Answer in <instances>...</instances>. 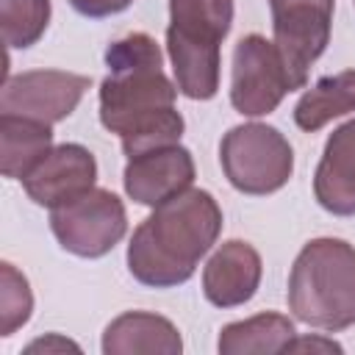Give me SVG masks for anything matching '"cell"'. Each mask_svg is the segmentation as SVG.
Here are the masks:
<instances>
[{"instance_id":"6da1fadb","label":"cell","mask_w":355,"mask_h":355,"mask_svg":"<svg viewBox=\"0 0 355 355\" xmlns=\"http://www.w3.org/2000/svg\"><path fill=\"white\" fill-rule=\"evenodd\" d=\"M108 75L100 83V122L116 133L128 158L178 144L183 116L175 108L178 83L164 75V53L150 33H128L105 50Z\"/></svg>"},{"instance_id":"7a4b0ae2","label":"cell","mask_w":355,"mask_h":355,"mask_svg":"<svg viewBox=\"0 0 355 355\" xmlns=\"http://www.w3.org/2000/svg\"><path fill=\"white\" fill-rule=\"evenodd\" d=\"M222 233V208L202 189H186L133 230L128 244L130 275L150 288H172L186 283L200 258Z\"/></svg>"},{"instance_id":"3957f363","label":"cell","mask_w":355,"mask_h":355,"mask_svg":"<svg viewBox=\"0 0 355 355\" xmlns=\"http://www.w3.org/2000/svg\"><path fill=\"white\" fill-rule=\"evenodd\" d=\"M291 313L319 330L355 324V247L344 239H313L294 258L288 275Z\"/></svg>"},{"instance_id":"277c9868","label":"cell","mask_w":355,"mask_h":355,"mask_svg":"<svg viewBox=\"0 0 355 355\" xmlns=\"http://www.w3.org/2000/svg\"><path fill=\"white\" fill-rule=\"evenodd\" d=\"M233 25V0H169L166 53L178 92L211 100L219 92V47Z\"/></svg>"},{"instance_id":"5b68a950","label":"cell","mask_w":355,"mask_h":355,"mask_svg":"<svg viewBox=\"0 0 355 355\" xmlns=\"http://www.w3.org/2000/svg\"><path fill=\"white\" fill-rule=\"evenodd\" d=\"M219 164L236 191L261 197L288 183L294 172V150L277 128L244 122L222 136Z\"/></svg>"},{"instance_id":"8992f818","label":"cell","mask_w":355,"mask_h":355,"mask_svg":"<svg viewBox=\"0 0 355 355\" xmlns=\"http://www.w3.org/2000/svg\"><path fill=\"white\" fill-rule=\"evenodd\" d=\"M50 230L67 252L78 258H103L122 241L128 214L114 191L89 189L50 211Z\"/></svg>"},{"instance_id":"52a82bcc","label":"cell","mask_w":355,"mask_h":355,"mask_svg":"<svg viewBox=\"0 0 355 355\" xmlns=\"http://www.w3.org/2000/svg\"><path fill=\"white\" fill-rule=\"evenodd\" d=\"M288 92H294V83L275 42L261 33L241 36L233 47L230 105L244 116H266Z\"/></svg>"},{"instance_id":"ba28073f","label":"cell","mask_w":355,"mask_h":355,"mask_svg":"<svg viewBox=\"0 0 355 355\" xmlns=\"http://www.w3.org/2000/svg\"><path fill=\"white\" fill-rule=\"evenodd\" d=\"M336 0H269L275 47L294 89L308 80L311 64L327 50Z\"/></svg>"},{"instance_id":"9c48e42d","label":"cell","mask_w":355,"mask_h":355,"mask_svg":"<svg viewBox=\"0 0 355 355\" xmlns=\"http://www.w3.org/2000/svg\"><path fill=\"white\" fill-rule=\"evenodd\" d=\"M89 86L92 78L78 72H64V69L19 72L3 80L0 114H17L53 125L67 119L78 108Z\"/></svg>"},{"instance_id":"30bf717a","label":"cell","mask_w":355,"mask_h":355,"mask_svg":"<svg viewBox=\"0 0 355 355\" xmlns=\"http://www.w3.org/2000/svg\"><path fill=\"white\" fill-rule=\"evenodd\" d=\"M194 158L180 144H161L128 158L122 172V186L130 200L139 205H161L169 197L191 189L194 183Z\"/></svg>"},{"instance_id":"8fae6325","label":"cell","mask_w":355,"mask_h":355,"mask_svg":"<svg viewBox=\"0 0 355 355\" xmlns=\"http://www.w3.org/2000/svg\"><path fill=\"white\" fill-rule=\"evenodd\" d=\"M94 180H97L94 155L83 144L67 141V144L53 147L22 178V189L36 205H44L53 211V208L86 194L89 189H94Z\"/></svg>"},{"instance_id":"7c38bea8","label":"cell","mask_w":355,"mask_h":355,"mask_svg":"<svg viewBox=\"0 0 355 355\" xmlns=\"http://www.w3.org/2000/svg\"><path fill=\"white\" fill-rule=\"evenodd\" d=\"M263 263L250 241L230 239L214 250L202 269V294L216 308H236L255 297Z\"/></svg>"},{"instance_id":"4fadbf2b","label":"cell","mask_w":355,"mask_h":355,"mask_svg":"<svg viewBox=\"0 0 355 355\" xmlns=\"http://www.w3.org/2000/svg\"><path fill=\"white\" fill-rule=\"evenodd\" d=\"M313 194L327 214H355V119L338 125L327 136L313 175Z\"/></svg>"},{"instance_id":"5bb4252c","label":"cell","mask_w":355,"mask_h":355,"mask_svg":"<svg viewBox=\"0 0 355 355\" xmlns=\"http://www.w3.org/2000/svg\"><path fill=\"white\" fill-rule=\"evenodd\" d=\"M180 349L178 327L150 311H125L111 319L103 333L105 355H180Z\"/></svg>"},{"instance_id":"9a60e30c","label":"cell","mask_w":355,"mask_h":355,"mask_svg":"<svg viewBox=\"0 0 355 355\" xmlns=\"http://www.w3.org/2000/svg\"><path fill=\"white\" fill-rule=\"evenodd\" d=\"M53 150V130L47 122L0 114V169L6 178L22 180Z\"/></svg>"},{"instance_id":"2e32d148","label":"cell","mask_w":355,"mask_h":355,"mask_svg":"<svg viewBox=\"0 0 355 355\" xmlns=\"http://www.w3.org/2000/svg\"><path fill=\"white\" fill-rule=\"evenodd\" d=\"M291 341H294L291 319L266 311L225 324L216 347L222 355H272V352H286Z\"/></svg>"},{"instance_id":"e0dca14e","label":"cell","mask_w":355,"mask_h":355,"mask_svg":"<svg viewBox=\"0 0 355 355\" xmlns=\"http://www.w3.org/2000/svg\"><path fill=\"white\" fill-rule=\"evenodd\" d=\"M349 111H355V69L319 78L294 105V122L300 130L316 133Z\"/></svg>"},{"instance_id":"ac0fdd59","label":"cell","mask_w":355,"mask_h":355,"mask_svg":"<svg viewBox=\"0 0 355 355\" xmlns=\"http://www.w3.org/2000/svg\"><path fill=\"white\" fill-rule=\"evenodd\" d=\"M50 22V0H0V31L11 50L36 44Z\"/></svg>"},{"instance_id":"d6986e66","label":"cell","mask_w":355,"mask_h":355,"mask_svg":"<svg viewBox=\"0 0 355 355\" xmlns=\"http://www.w3.org/2000/svg\"><path fill=\"white\" fill-rule=\"evenodd\" d=\"M33 311V294L31 286L25 280V275L3 261L0 263V336H11L17 333Z\"/></svg>"},{"instance_id":"ffe728a7","label":"cell","mask_w":355,"mask_h":355,"mask_svg":"<svg viewBox=\"0 0 355 355\" xmlns=\"http://www.w3.org/2000/svg\"><path fill=\"white\" fill-rule=\"evenodd\" d=\"M133 0H69V6L89 17V19H103V17H111V14H119L130 6Z\"/></svg>"},{"instance_id":"44dd1931","label":"cell","mask_w":355,"mask_h":355,"mask_svg":"<svg viewBox=\"0 0 355 355\" xmlns=\"http://www.w3.org/2000/svg\"><path fill=\"white\" fill-rule=\"evenodd\" d=\"M288 349H322V352H341V347L330 338H294Z\"/></svg>"},{"instance_id":"7402d4cb","label":"cell","mask_w":355,"mask_h":355,"mask_svg":"<svg viewBox=\"0 0 355 355\" xmlns=\"http://www.w3.org/2000/svg\"><path fill=\"white\" fill-rule=\"evenodd\" d=\"M36 349H78V344H72V341H64L61 336H50V338H39V341H33V344H28V352H36Z\"/></svg>"}]
</instances>
